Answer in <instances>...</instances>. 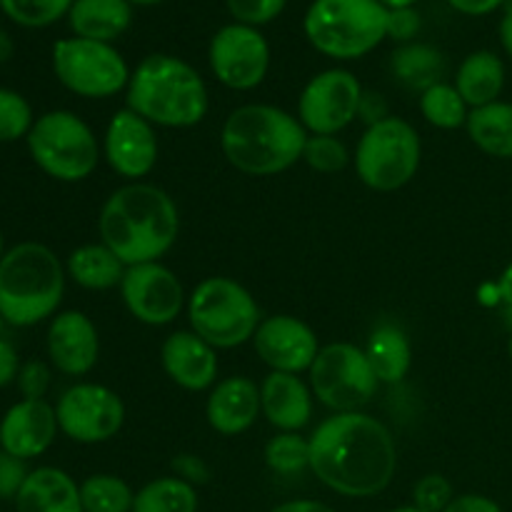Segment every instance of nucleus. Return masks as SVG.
Segmentation results:
<instances>
[{
	"mask_svg": "<svg viewBox=\"0 0 512 512\" xmlns=\"http://www.w3.org/2000/svg\"><path fill=\"white\" fill-rule=\"evenodd\" d=\"M363 85L350 70L330 68L313 75L298 98V120L313 135H335L360 115Z\"/></svg>",
	"mask_w": 512,
	"mask_h": 512,
	"instance_id": "12",
	"label": "nucleus"
},
{
	"mask_svg": "<svg viewBox=\"0 0 512 512\" xmlns=\"http://www.w3.org/2000/svg\"><path fill=\"white\" fill-rule=\"evenodd\" d=\"M303 30L318 53L358 60L388 38V8L380 0H313Z\"/></svg>",
	"mask_w": 512,
	"mask_h": 512,
	"instance_id": "6",
	"label": "nucleus"
},
{
	"mask_svg": "<svg viewBox=\"0 0 512 512\" xmlns=\"http://www.w3.org/2000/svg\"><path fill=\"white\" fill-rule=\"evenodd\" d=\"M503 323L512 335V305H503Z\"/></svg>",
	"mask_w": 512,
	"mask_h": 512,
	"instance_id": "53",
	"label": "nucleus"
},
{
	"mask_svg": "<svg viewBox=\"0 0 512 512\" xmlns=\"http://www.w3.org/2000/svg\"><path fill=\"white\" fill-rule=\"evenodd\" d=\"M270 512H338L320 500H288V503L275 505Z\"/></svg>",
	"mask_w": 512,
	"mask_h": 512,
	"instance_id": "47",
	"label": "nucleus"
},
{
	"mask_svg": "<svg viewBox=\"0 0 512 512\" xmlns=\"http://www.w3.org/2000/svg\"><path fill=\"white\" fill-rule=\"evenodd\" d=\"M5 255V250H3V235H0V258H3Z\"/></svg>",
	"mask_w": 512,
	"mask_h": 512,
	"instance_id": "56",
	"label": "nucleus"
},
{
	"mask_svg": "<svg viewBox=\"0 0 512 512\" xmlns=\"http://www.w3.org/2000/svg\"><path fill=\"white\" fill-rule=\"evenodd\" d=\"M68 23L75 38L113 43L133 23V3L130 0H73Z\"/></svg>",
	"mask_w": 512,
	"mask_h": 512,
	"instance_id": "24",
	"label": "nucleus"
},
{
	"mask_svg": "<svg viewBox=\"0 0 512 512\" xmlns=\"http://www.w3.org/2000/svg\"><path fill=\"white\" fill-rule=\"evenodd\" d=\"M133 113L160 128H193L208 115V88L183 58L153 53L138 63L125 88Z\"/></svg>",
	"mask_w": 512,
	"mask_h": 512,
	"instance_id": "4",
	"label": "nucleus"
},
{
	"mask_svg": "<svg viewBox=\"0 0 512 512\" xmlns=\"http://www.w3.org/2000/svg\"><path fill=\"white\" fill-rule=\"evenodd\" d=\"M388 512H423V510L415 508V505H403V508H395V510H388Z\"/></svg>",
	"mask_w": 512,
	"mask_h": 512,
	"instance_id": "54",
	"label": "nucleus"
},
{
	"mask_svg": "<svg viewBox=\"0 0 512 512\" xmlns=\"http://www.w3.org/2000/svg\"><path fill=\"white\" fill-rule=\"evenodd\" d=\"M480 300H483L485 305H498V303H503V298H500L498 283L483 285V288H480Z\"/></svg>",
	"mask_w": 512,
	"mask_h": 512,
	"instance_id": "50",
	"label": "nucleus"
},
{
	"mask_svg": "<svg viewBox=\"0 0 512 512\" xmlns=\"http://www.w3.org/2000/svg\"><path fill=\"white\" fill-rule=\"evenodd\" d=\"M208 63L225 88L253 90L268 75L270 45L258 28L243 23L223 25L210 40Z\"/></svg>",
	"mask_w": 512,
	"mask_h": 512,
	"instance_id": "14",
	"label": "nucleus"
},
{
	"mask_svg": "<svg viewBox=\"0 0 512 512\" xmlns=\"http://www.w3.org/2000/svg\"><path fill=\"white\" fill-rule=\"evenodd\" d=\"M68 275L85 290H110L123 283L125 265L105 243H90L70 253Z\"/></svg>",
	"mask_w": 512,
	"mask_h": 512,
	"instance_id": "26",
	"label": "nucleus"
},
{
	"mask_svg": "<svg viewBox=\"0 0 512 512\" xmlns=\"http://www.w3.org/2000/svg\"><path fill=\"white\" fill-rule=\"evenodd\" d=\"M173 473L175 478L185 480V483H190L193 488H198V485H205L210 480V468L208 463H205L200 455H193V453H180L173 458Z\"/></svg>",
	"mask_w": 512,
	"mask_h": 512,
	"instance_id": "42",
	"label": "nucleus"
},
{
	"mask_svg": "<svg viewBox=\"0 0 512 512\" xmlns=\"http://www.w3.org/2000/svg\"><path fill=\"white\" fill-rule=\"evenodd\" d=\"M260 408L280 433H298L313 418V390L293 373H270L260 385Z\"/></svg>",
	"mask_w": 512,
	"mask_h": 512,
	"instance_id": "22",
	"label": "nucleus"
},
{
	"mask_svg": "<svg viewBox=\"0 0 512 512\" xmlns=\"http://www.w3.org/2000/svg\"><path fill=\"white\" fill-rule=\"evenodd\" d=\"M498 288H500V298H503V305H512V265L503 270L498 280Z\"/></svg>",
	"mask_w": 512,
	"mask_h": 512,
	"instance_id": "49",
	"label": "nucleus"
},
{
	"mask_svg": "<svg viewBox=\"0 0 512 512\" xmlns=\"http://www.w3.org/2000/svg\"><path fill=\"white\" fill-rule=\"evenodd\" d=\"M65 270L43 243H20L0 258V315L13 328L43 323L58 310Z\"/></svg>",
	"mask_w": 512,
	"mask_h": 512,
	"instance_id": "5",
	"label": "nucleus"
},
{
	"mask_svg": "<svg viewBox=\"0 0 512 512\" xmlns=\"http://www.w3.org/2000/svg\"><path fill=\"white\" fill-rule=\"evenodd\" d=\"M468 135L483 153L500 160H512V103L495 100L470 110Z\"/></svg>",
	"mask_w": 512,
	"mask_h": 512,
	"instance_id": "28",
	"label": "nucleus"
},
{
	"mask_svg": "<svg viewBox=\"0 0 512 512\" xmlns=\"http://www.w3.org/2000/svg\"><path fill=\"white\" fill-rule=\"evenodd\" d=\"M130 3L133 5H158V3H163V0H130Z\"/></svg>",
	"mask_w": 512,
	"mask_h": 512,
	"instance_id": "55",
	"label": "nucleus"
},
{
	"mask_svg": "<svg viewBox=\"0 0 512 512\" xmlns=\"http://www.w3.org/2000/svg\"><path fill=\"white\" fill-rule=\"evenodd\" d=\"M308 130L295 115L275 105H243L220 130L228 163L245 175H278L303 160Z\"/></svg>",
	"mask_w": 512,
	"mask_h": 512,
	"instance_id": "3",
	"label": "nucleus"
},
{
	"mask_svg": "<svg viewBox=\"0 0 512 512\" xmlns=\"http://www.w3.org/2000/svg\"><path fill=\"white\" fill-rule=\"evenodd\" d=\"M448 5L458 10V13L480 18V15H490L498 8H503V5H508V0H448Z\"/></svg>",
	"mask_w": 512,
	"mask_h": 512,
	"instance_id": "46",
	"label": "nucleus"
},
{
	"mask_svg": "<svg viewBox=\"0 0 512 512\" xmlns=\"http://www.w3.org/2000/svg\"><path fill=\"white\" fill-rule=\"evenodd\" d=\"M310 470L333 493L373 498L398 470L393 433L365 413H335L310 435Z\"/></svg>",
	"mask_w": 512,
	"mask_h": 512,
	"instance_id": "1",
	"label": "nucleus"
},
{
	"mask_svg": "<svg viewBox=\"0 0 512 512\" xmlns=\"http://www.w3.org/2000/svg\"><path fill=\"white\" fill-rule=\"evenodd\" d=\"M125 308L145 325H168L185 305L178 275L160 263H143L125 268L120 283Z\"/></svg>",
	"mask_w": 512,
	"mask_h": 512,
	"instance_id": "15",
	"label": "nucleus"
},
{
	"mask_svg": "<svg viewBox=\"0 0 512 512\" xmlns=\"http://www.w3.org/2000/svg\"><path fill=\"white\" fill-rule=\"evenodd\" d=\"M18 373H20L18 353H15V348L8 343V340L0 338V388L10 385L13 380H18Z\"/></svg>",
	"mask_w": 512,
	"mask_h": 512,
	"instance_id": "44",
	"label": "nucleus"
},
{
	"mask_svg": "<svg viewBox=\"0 0 512 512\" xmlns=\"http://www.w3.org/2000/svg\"><path fill=\"white\" fill-rule=\"evenodd\" d=\"M25 478H28V468L25 460L13 458L10 453L0 450V500L18 498L20 488H23Z\"/></svg>",
	"mask_w": 512,
	"mask_h": 512,
	"instance_id": "40",
	"label": "nucleus"
},
{
	"mask_svg": "<svg viewBox=\"0 0 512 512\" xmlns=\"http://www.w3.org/2000/svg\"><path fill=\"white\" fill-rule=\"evenodd\" d=\"M443 512H503V508H500L493 498H488V495L465 493L453 498V503H450Z\"/></svg>",
	"mask_w": 512,
	"mask_h": 512,
	"instance_id": "43",
	"label": "nucleus"
},
{
	"mask_svg": "<svg viewBox=\"0 0 512 512\" xmlns=\"http://www.w3.org/2000/svg\"><path fill=\"white\" fill-rule=\"evenodd\" d=\"M390 68H393L395 78H398L400 83L423 93L430 85L443 83L440 75H443L445 60L443 55H440V50H435L433 45L405 43L393 53Z\"/></svg>",
	"mask_w": 512,
	"mask_h": 512,
	"instance_id": "29",
	"label": "nucleus"
},
{
	"mask_svg": "<svg viewBox=\"0 0 512 512\" xmlns=\"http://www.w3.org/2000/svg\"><path fill=\"white\" fill-rule=\"evenodd\" d=\"M455 88L473 110L495 103L505 88L503 60L493 50H475L460 63Z\"/></svg>",
	"mask_w": 512,
	"mask_h": 512,
	"instance_id": "25",
	"label": "nucleus"
},
{
	"mask_svg": "<svg viewBox=\"0 0 512 512\" xmlns=\"http://www.w3.org/2000/svg\"><path fill=\"white\" fill-rule=\"evenodd\" d=\"M500 43H503L505 53L512 58V0H508L503 20H500Z\"/></svg>",
	"mask_w": 512,
	"mask_h": 512,
	"instance_id": "48",
	"label": "nucleus"
},
{
	"mask_svg": "<svg viewBox=\"0 0 512 512\" xmlns=\"http://www.w3.org/2000/svg\"><path fill=\"white\" fill-rule=\"evenodd\" d=\"M380 3H383L388 10H395V8H413L418 0H380Z\"/></svg>",
	"mask_w": 512,
	"mask_h": 512,
	"instance_id": "52",
	"label": "nucleus"
},
{
	"mask_svg": "<svg viewBox=\"0 0 512 512\" xmlns=\"http://www.w3.org/2000/svg\"><path fill=\"white\" fill-rule=\"evenodd\" d=\"M310 390L335 413H358L378 390V375L363 348L353 343H330L320 348L310 365Z\"/></svg>",
	"mask_w": 512,
	"mask_h": 512,
	"instance_id": "11",
	"label": "nucleus"
},
{
	"mask_svg": "<svg viewBox=\"0 0 512 512\" xmlns=\"http://www.w3.org/2000/svg\"><path fill=\"white\" fill-rule=\"evenodd\" d=\"M18 388L23 393V400H43L50 388V370L43 360H30L20 365Z\"/></svg>",
	"mask_w": 512,
	"mask_h": 512,
	"instance_id": "39",
	"label": "nucleus"
},
{
	"mask_svg": "<svg viewBox=\"0 0 512 512\" xmlns=\"http://www.w3.org/2000/svg\"><path fill=\"white\" fill-rule=\"evenodd\" d=\"M10 55H13V40H10V35L5 30H0V63L8 60Z\"/></svg>",
	"mask_w": 512,
	"mask_h": 512,
	"instance_id": "51",
	"label": "nucleus"
},
{
	"mask_svg": "<svg viewBox=\"0 0 512 512\" xmlns=\"http://www.w3.org/2000/svg\"><path fill=\"white\" fill-rule=\"evenodd\" d=\"M265 465L278 475H298L310 468V440L298 433H278L265 445Z\"/></svg>",
	"mask_w": 512,
	"mask_h": 512,
	"instance_id": "33",
	"label": "nucleus"
},
{
	"mask_svg": "<svg viewBox=\"0 0 512 512\" xmlns=\"http://www.w3.org/2000/svg\"><path fill=\"white\" fill-rule=\"evenodd\" d=\"M103 153L120 178H145L158 163V135L153 123L130 108L118 110L105 130Z\"/></svg>",
	"mask_w": 512,
	"mask_h": 512,
	"instance_id": "17",
	"label": "nucleus"
},
{
	"mask_svg": "<svg viewBox=\"0 0 512 512\" xmlns=\"http://www.w3.org/2000/svg\"><path fill=\"white\" fill-rule=\"evenodd\" d=\"M133 512H198V490L175 475L155 478L135 493Z\"/></svg>",
	"mask_w": 512,
	"mask_h": 512,
	"instance_id": "30",
	"label": "nucleus"
},
{
	"mask_svg": "<svg viewBox=\"0 0 512 512\" xmlns=\"http://www.w3.org/2000/svg\"><path fill=\"white\" fill-rule=\"evenodd\" d=\"M33 123V108L28 100L15 90L0 88V143L28 138Z\"/></svg>",
	"mask_w": 512,
	"mask_h": 512,
	"instance_id": "35",
	"label": "nucleus"
},
{
	"mask_svg": "<svg viewBox=\"0 0 512 512\" xmlns=\"http://www.w3.org/2000/svg\"><path fill=\"white\" fill-rule=\"evenodd\" d=\"M188 320L193 333L215 350L248 343L258 333V303L240 283L230 278H205L188 298Z\"/></svg>",
	"mask_w": 512,
	"mask_h": 512,
	"instance_id": "7",
	"label": "nucleus"
},
{
	"mask_svg": "<svg viewBox=\"0 0 512 512\" xmlns=\"http://www.w3.org/2000/svg\"><path fill=\"white\" fill-rule=\"evenodd\" d=\"M53 70L60 85L80 98H110L128 88L130 68L113 43L63 38L53 45Z\"/></svg>",
	"mask_w": 512,
	"mask_h": 512,
	"instance_id": "10",
	"label": "nucleus"
},
{
	"mask_svg": "<svg viewBox=\"0 0 512 512\" xmlns=\"http://www.w3.org/2000/svg\"><path fill=\"white\" fill-rule=\"evenodd\" d=\"M420 30V15L415 8L388 10V38L398 43H410Z\"/></svg>",
	"mask_w": 512,
	"mask_h": 512,
	"instance_id": "41",
	"label": "nucleus"
},
{
	"mask_svg": "<svg viewBox=\"0 0 512 512\" xmlns=\"http://www.w3.org/2000/svg\"><path fill=\"white\" fill-rule=\"evenodd\" d=\"M58 428L83 445L115 438L125 423V405L115 390L98 383H78L60 395L55 405Z\"/></svg>",
	"mask_w": 512,
	"mask_h": 512,
	"instance_id": "13",
	"label": "nucleus"
},
{
	"mask_svg": "<svg viewBox=\"0 0 512 512\" xmlns=\"http://www.w3.org/2000/svg\"><path fill=\"white\" fill-rule=\"evenodd\" d=\"M508 353H510V358H512V335H510V343H508Z\"/></svg>",
	"mask_w": 512,
	"mask_h": 512,
	"instance_id": "58",
	"label": "nucleus"
},
{
	"mask_svg": "<svg viewBox=\"0 0 512 512\" xmlns=\"http://www.w3.org/2000/svg\"><path fill=\"white\" fill-rule=\"evenodd\" d=\"M98 230L125 268L158 263L178 240V208L158 185L130 183L105 200Z\"/></svg>",
	"mask_w": 512,
	"mask_h": 512,
	"instance_id": "2",
	"label": "nucleus"
},
{
	"mask_svg": "<svg viewBox=\"0 0 512 512\" xmlns=\"http://www.w3.org/2000/svg\"><path fill=\"white\" fill-rule=\"evenodd\" d=\"M453 498V485H450V480L445 475L438 473H430L425 478H420L413 490V505L423 512H443L453 503Z\"/></svg>",
	"mask_w": 512,
	"mask_h": 512,
	"instance_id": "37",
	"label": "nucleus"
},
{
	"mask_svg": "<svg viewBox=\"0 0 512 512\" xmlns=\"http://www.w3.org/2000/svg\"><path fill=\"white\" fill-rule=\"evenodd\" d=\"M58 415L45 400H20L0 420V450L30 460L43 455L58 433Z\"/></svg>",
	"mask_w": 512,
	"mask_h": 512,
	"instance_id": "18",
	"label": "nucleus"
},
{
	"mask_svg": "<svg viewBox=\"0 0 512 512\" xmlns=\"http://www.w3.org/2000/svg\"><path fill=\"white\" fill-rule=\"evenodd\" d=\"M225 5H228L235 23L260 28V25L278 18L285 10V5H288V0H225Z\"/></svg>",
	"mask_w": 512,
	"mask_h": 512,
	"instance_id": "38",
	"label": "nucleus"
},
{
	"mask_svg": "<svg viewBox=\"0 0 512 512\" xmlns=\"http://www.w3.org/2000/svg\"><path fill=\"white\" fill-rule=\"evenodd\" d=\"M420 110L430 125L440 130H458L468 125V103L450 83H435L420 93Z\"/></svg>",
	"mask_w": 512,
	"mask_h": 512,
	"instance_id": "31",
	"label": "nucleus"
},
{
	"mask_svg": "<svg viewBox=\"0 0 512 512\" xmlns=\"http://www.w3.org/2000/svg\"><path fill=\"white\" fill-rule=\"evenodd\" d=\"M160 360L168 378L190 393L208 390L218 378V353L193 330L168 335L160 350Z\"/></svg>",
	"mask_w": 512,
	"mask_h": 512,
	"instance_id": "20",
	"label": "nucleus"
},
{
	"mask_svg": "<svg viewBox=\"0 0 512 512\" xmlns=\"http://www.w3.org/2000/svg\"><path fill=\"white\" fill-rule=\"evenodd\" d=\"M360 118L368 125L380 123V120L390 118L388 103L380 93H363V100H360Z\"/></svg>",
	"mask_w": 512,
	"mask_h": 512,
	"instance_id": "45",
	"label": "nucleus"
},
{
	"mask_svg": "<svg viewBox=\"0 0 512 512\" xmlns=\"http://www.w3.org/2000/svg\"><path fill=\"white\" fill-rule=\"evenodd\" d=\"M260 388L245 375L220 380L205 405V418L210 428L220 435H240L258 420Z\"/></svg>",
	"mask_w": 512,
	"mask_h": 512,
	"instance_id": "21",
	"label": "nucleus"
},
{
	"mask_svg": "<svg viewBox=\"0 0 512 512\" xmlns=\"http://www.w3.org/2000/svg\"><path fill=\"white\" fill-rule=\"evenodd\" d=\"M25 140L35 165L60 183H80L98 168V138L90 125L70 110L40 115Z\"/></svg>",
	"mask_w": 512,
	"mask_h": 512,
	"instance_id": "8",
	"label": "nucleus"
},
{
	"mask_svg": "<svg viewBox=\"0 0 512 512\" xmlns=\"http://www.w3.org/2000/svg\"><path fill=\"white\" fill-rule=\"evenodd\" d=\"M85 512H133L135 493L115 475H90L80 483Z\"/></svg>",
	"mask_w": 512,
	"mask_h": 512,
	"instance_id": "32",
	"label": "nucleus"
},
{
	"mask_svg": "<svg viewBox=\"0 0 512 512\" xmlns=\"http://www.w3.org/2000/svg\"><path fill=\"white\" fill-rule=\"evenodd\" d=\"M15 508L18 512H85L80 485L60 468L30 470Z\"/></svg>",
	"mask_w": 512,
	"mask_h": 512,
	"instance_id": "23",
	"label": "nucleus"
},
{
	"mask_svg": "<svg viewBox=\"0 0 512 512\" xmlns=\"http://www.w3.org/2000/svg\"><path fill=\"white\" fill-rule=\"evenodd\" d=\"M303 160L318 173H338L348 165L350 155L335 135H308Z\"/></svg>",
	"mask_w": 512,
	"mask_h": 512,
	"instance_id": "36",
	"label": "nucleus"
},
{
	"mask_svg": "<svg viewBox=\"0 0 512 512\" xmlns=\"http://www.w3.org/2000/svg\"><path fill=\"white\" fill-rule=\"evenodd\" d=\"M365 355H368L380 383L388 385L400 383L413 365V345H410L408 335L395 325L375 328L365 345Z\"/></svg>",
	"mask_w": 512,
	"mask_h": 512,
	"instance_id": "27",
	"label": "nucleus"
},
{
	"mask_svg": "<svg viewBox=\"0 0 512 512\" xmlns=\"http://www.w3.org/2000/svg\"><path fill=\"white\" fill-rule=\"evenodd\" d=\"M420 135L408 120L390 118L368 125L355 150V170L368 188L393 193L408 185L420 168Z\"/></svg>",
	"mask_w": 512,
	"mask_h": 512,
	"instance_id": "9",
	"label": "nucleus"
},
{
	"mask_svg": "<svg viewBox=\"0 0 512 512\" xmlns=\"http://www.w3.org/2000/svg\"><path fill=\"white\" fill-rule=\"evenodd\" d=\"M100 353L98 330L93 320L78 310H65L48 328L50 363L65 375H85L95 368Z\"/></svg>",
	"mask_w": 512,
	"mask_h": 512,
	"instance_id": "19",
	"label": "nucleus"
},
{
	"mask_svg": "<svg viewBox=\"0 0 512 512\" xmlns=\"http://www.w3.org/2000/svg\"><path fill=\"white\" fill-rule=\"evenodd\" d=\"M3 328H5V320H3V315H0V333H3Z\"/></svg>",
	"mask_w": 512,
	"mask_h": 512,
	"instance_id": "57",
	"label": "nucleus"
},
{
	"mask_svg": "<svg viewBox=\"0 0 512 512\" xmlns=\"http://www.w3.org/2000/svg\"><path fill=\"white\" fill-rule=\"evenodd\" d=\"M73 0H0V10L23 28H45L70 13Z\"/></svg>",
	"mask_w": 512,
	"mask_h": 512,
	"instance_id": "34",
	"label": "nucleus"
},
{
	"mask_svg": "<svg viewBox=\"0 0 512 512\" xmlns=\"http://www.w3.org/2000/svg\"><path fill=\"white\" fill-rule=\"evenodd\" d=\"M255 353L263 358L268 368L275 373L300 375L310 370L320 353L318 335L303 320L293 315H273L258 325V333L253 338Z\"/></svg>",
	"mask_w": 512,
	"mask_h": 512,
	"instance_id": "16",
	"label": "nucleus"
}]
</instances>
